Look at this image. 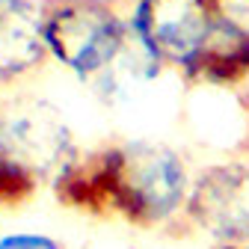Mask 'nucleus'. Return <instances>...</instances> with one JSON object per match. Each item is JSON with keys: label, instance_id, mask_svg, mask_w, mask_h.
I'll list each match as a JSON object with an SVG mask.
<instances>
[{"label": "nucleus", "instance_id": "6e6552de", "mask_svg": "<svg viewBox=\"0 0 249 249\" xmlns=\"http://www.w3.org/2000/svg\"><path fill=\"white\" fill-rule=\"evenodd\" d=\"M39 175L0 151V208H21L39 190Z\"/></svg>", "mask_w": 249, "mask_h": 249}, {"label": "nucleus", "instance_id": "f03ea898", "mask_svg": "<svg viewBox=\"0 0 249 249\" xmlns=\"http://www.w3.org/2000/svg\"><path fill=\"white\" fill-rule=\"evenodd\" d=\"M48 56L80 80H98L128 45V21L107 0H45Z\"/></svg>", "mask_w": 249, "mask_h": 249}, {"label": "nucleus", "instance_id": "7ed1b4c3", "mask_svg": "<svg viewBox=\"0 0 249 249\" xmlns=\"http://www.w3.org/2000/svg\"><path fill=\"white\" fill-rule=\"evenodd\" d=\"M0 151L42 181L62 172L77 154L66 116L42 98H12L0 104Z\"/></svg>", "mask_w": 249, "mask_h": 249}, {"label": "nucleus", "instance_id": "9b49d317", "mask_svg": "<svg viewBox=\"0 0 249 249\" xmlns=\"http://www.w3.org/2000/svg\"><path fill=\"white\" fill-rule=\"evenodd\" d=\"M237 249H249V243H246V246H237Z\"/></svg>", "mask_w": 249, "mask_h": 249}, {"label": "nucleus", "instance_id": "f257e3e1", "mask_svg": "<svg viewBox=\"0 0 249 249\" xmlns=\"http://www.w3.org/2000/svg\"><path fill=\"white\" fill-rule=\"evenodd\" d=\"M190 169L166 142L137 140L74 158L53 175L56 199L80 211H116L140 226H163L178 216L190 193Z\"/></svg>", "mask_w": 249, "mask_h": 249}, {"label": "nucleus", "instance_id": "9d476101", "mask_svg": "<svg viewBox=\"0 0 249 249\" xmlns=\"http://www.w3.org/2000/svg\"><path fill=\"white\" fill-rule=\"evenodd\" d=\"M213 12L249 33V0H211Z\"/></svg>", "mask_w": 249, "mask_h": 249}, {"label": "nucleus", "instance_id": "39448f33", "mask_svg": "<svg viewBox=\"0 0 249 249\" xmlns=\"http://www.w3.org/2000/svg\"><path fill=\"white\" fill-rule=\"evenodd\" d=\"M190 223L226 249L249 243V160H226L190 181L184 205Z\"/></svg>", "mask_w": 249, "mask_h": 249}, {"label": "nucleus", "instance_id": "1a4fd4ad", "mask_svg": "<svg viewBox=\"0 0 249 249\" xmlns=\"http://www.w3.org/2000/svg\"><path fill=\"white\" fill-rule=\"evenodd\" d=\"M0 249H62V243L45 231H9L0 234Z\"/></svg>", "mask_w": 249, "mask_h": 249}, {"label": "nucleus", "instance_id": "20e7f679", "mask_svg": "<svg viewBox=\"0 0 249 249\" xmlns=\"http://www.w3.org/2000/svg\"><path fill=\"white\" fill-rule=\"evenodd\" d=\"M124 21L128 36L160 69L184 71L208 39L216 12L211 0H137Z\"/></svg>", "mask_w": 249, "mask_h": 249}, {"label": "nucleus", "instance_id": "423d86ee", "mask_svg": "<svg viewBox=\"0 0 249 249\" xmlns=\"http://www.w3.org/2000/svg\"><path fill=\"white\" fill-rule=\"evenodd\" d=\"M48 59L42 33V3L0 0V83L36 74Z\"/></svg>", "mask_w": 249, "mask_h": 249}, {"label": "nucleus", "instance_id": "0eeeda50", "mask_svg": "<svg viewBox=\"0 0 249 249\" xmlns=\"http://www.w3.org/2000/svg\"><path fill=\"white\" fill-rule=\"evenodd\" d=\"M187 80L231 86L249 77V33L216 15L208 39L184 69Z\"/></svg>", "mask_w": 249, "mask_h": 249}]
</instances>
